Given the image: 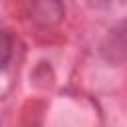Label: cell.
I'll list each match as a JSON object with an SVG mask.
<instances>
[{
	"label": "cell",
	"instance_id": "6da1fadb",
	"mask_svg": "<svg viewBox=\"0 0 127 127\" xmlns=\"http://www.w3.org/2000/svg\"><path fill=\"white\" fill-rule=\"evenodd\" d=\"M22 6L40 26H54L64 18V0H22Z\"/></svg>",
	"mask_w": 127,
	"mask_h": 127
},
{
	"label": "cell",
	"instance_id": "7a4b0ae2",
	"mask_svg": "<svg viewBox=\"0 0 127 127\" xmlns=\"http://www.w3.org/2000/svg\"><path fill=\"white\" fill-rule=\"evenodd\" d=\"M12 52H14V44H12V38L8 36V32L0 30V69H4L12 58Z\"/></svg>",
	"mask_w": 127,
	"mask_h": 127
},
{
	"label": "cell",
	"instance_id": "3957f363",
	"mask_svg": "<svg viewBox=\"0 0 127 127\" xmlns=\"http://www.w3.org/2000/svg\"><path fill=\"white\" fill-rule=\"evenodd\" d=\"M113 52L115 50H121V52H127V24H123V28L115 30L113 34V44H111Z\"/></svg>",
	"mask_w": 127,
	"mask_h": 127
}]
</instances>
